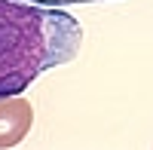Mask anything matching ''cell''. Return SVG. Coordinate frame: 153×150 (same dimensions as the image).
Masks as SVG:
<instances>
[{"label":"cell","instance_id":"3957f363","mask_svg":"<svg viewBox=\"0 0 153 150\" xmlns=\"http://www.w3.org/2000/svg\"><path fill=\"white\" fill-rule=\"evenodd\" d=\"M40 6H74V3H104V0H31Z\"/></svg>","mask_w":153,"mask_h":150},{"label":"cell","instance_id":"7a4b0ae2","mask_svg":"<svg viewBox=\"0 0 153 150\" xmlns=\"http://www.w3.org/2000/svg\"><path fill=\"white\" fill-rule=\"evenodd\" d=\"M34 123V107L22 95H3L0 98V150L16 147L25 141Z\"/></svg>","mask_w":153,"mask_h":150},{"label":"cell","instance_id":"6da1fadb","mask_svg":"<svg viewBox=\"0 0 153 150\" xmlns=\"http://www.w3.org/2000/svg\"><path fill=\"white\" fill-rule=\"evenodd\" d=\"M83 28L65 6L0 0V98L22 95L40 74L80 52Z\"/></svg>","mask_w":153,"mask_h":150}]
</instances>
